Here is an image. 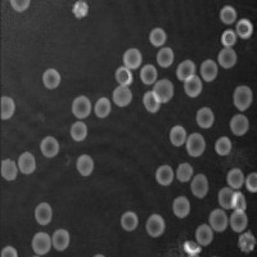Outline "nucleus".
Wrapping results in <instances>:
<instances>
[{"instance_id":"1","label":"nucleus","mask_w":257,"mask_h":257,"mask_svg":"<svg viewBox=\"0 0 257 257\" xmlns=\"http://www.w3.org/2000/svg\"><path fill=\"white\" fill-rule=\"evenodd\" d=\"M234 106L238 108L239 111H246L250 108V106L252 104V100H254V94L250 87L246 86V85H242V86H238L234 91Z\"/></svg>"},{"instance_id":"2","label":"nucleus","mask_w":257,"mask_h":257,"mask_svg":"<svg viewBox=\"0 0 257 257\" xmlns=\"http://www.w3.org/2000/svg\"><path fill=\"white\" fill-rule=\"evenodd\" d=\"M152 91H153L161 104L167 103V102H170L171 98L174 97V85H172L170 80L162 79V80L156 83Z\"/></svg>"},{"instance_id":"3","label":"nucleus","mask_w":257,"mask_h":257,"mask_svg":"<svg viewBox=\"0 0 257 257\" xmlns=\"http://www.w3.org/2000/svg\"><path fill=\"white\" fill-rule=\"evenodd\" d=\"M206 149V142L204 138L198 133L191 134V137L187 139V152L192 157H200L203 154Z\"/></svg>"},{"instance_id":"4","label":"nucleus","mask_w":257,"mask_h":257,"mask_svg":"<svg viewBox=\"0 0 257 257\" xmlns=\"http://www.w3.org/2000/svg\"><path fill=\"white\" fill-rule=\"evenodd\" d=\"M52 239L48 235L47 233H44V231H40V233H37L33 235L32 238V250L33 252L39 256H43V255H47L48 252L52 248Z\"/></svg>"},{"instance_id":"5","label":"nucleus","mask_w":257,"mask_h":257,"mask_svg":"<svg viewBox=\"0 0 257 257\" xmlns=\"http://www.w3.org/2000/svg\"><path fill=\"white\" fill-rule=\"evenodd\" d=\"M91 112V103L90 100L87 99L86 97L84 95H80L77 97L76 99L74 100L72 103V114H75L76 118H80V120H84L86 118Z\"/></svg>"},{"instance_id":"6","label":"nucleus","mask_w":257,"mask_h":257,"mask_svg":"<svg viewBox=\"0 0 257 257\" xmlns=\"http://www.w3.org/2000/svg\"><path fill=\"white\" fill-rule=\"evenodd\" d=\"M145 228H147V231L150 237L157 238L164 234L166 224H165L164 217L160 216V215H157V214H153V215H150L149 219L147 220Z\"/></svg>"},{"instance_id":"7","label":"nucleus","mask_w":257,"mask_h":257,"mask_svg":"<svg viewBox=\"0 0 257 257\" xmlns=\"http://www.w3.org/2000/svg\"><path fill=\"white\" fill-rule=\"evenodd\" d=\"M229 220L224 211L221 210H214L210 214V225L211 229L217 233H223L228 228Z\"/></svg>"},{"instance_id":"8","label":"nucleus","mask_w":257,"mask_h":257,"mask_svg":"<svg viewBox=\"0 0 257 257\" xmlns=\"http://www.w3.org/2000/svg\"><path fill=\"white\" fill-rule=\"evenodd\" d=\"M192 193L197 198H204L208 193V180L203 174H198L193 177L191 184Z\"/></svg>"},{"instance_id":"9","label":"nucleus","mask_w":257,"mask_h":257,"mask_svg":"<svg viewBox=\"0 0 257 257\" xmlns=\"http://www.w3.org/2000/svg\"><path fill=\"white\" fill-rule=\"evenodd\" d=\"M114 102L118 107H126L133 100V93L129 89V86H118L114 90Z\"/></svg>"},{"instance_id":"10","label":"nucleus","mask_w":257,"mask_h":257,"mask_svg":"<svg viewBox=\"0 0 257 257\" xmlns=\"http://www.w3.org/2000/svg\"><path fill=\"white\" fill-rule=\"evenodd\" d=\"M122 60H124V64L126 68H129V70H137V68L141 67L143 58H142V54L139 50L135 49V48H131V49L125 52Z\"/></svg>"},{"instance_id":"11","label":"nucleus","mask_w":257,"mask_h":257,"mask_svg":"<svg viewBox=\"0 0 257 257\" xmlns=\"http://www.w3.org/2000/svg\"><path fill=\"white\" fill-rule=\"evenodd\" d=\"M248 127H250L248 118L246 116H243V114H235V116L231 118L230 129L234 135L242 137V135H244V134L247 133Z\"/></svg>"},{"instance_id":"12","label":"nucleus","mask_w":257,"mask_h":257,"mask_svg":"<svg viewBox=\"0 0 257 257\" xmlns=\"http://www.w3.org/2000/svg\"><path fill=\"white\" fill-rule=\"evenodd\" d=\"M229 223H230V227L231 229H233V231H235V233H242V231H244V229L247 228L248 217L244 211L234 210Z\"/></svg>"},{"instance_id":"13","label":"nucleus","mask_w":257,"mask_h":257,"mask_svg":"<svg viewBox=\"0 0 257 257\" xmlns=\"http://www.w3.org/2000/svg\"><path fill=\"white\" fill-rule=\"evenodd\" d=\"M18 169L22 174H32L36 169V161L30 152H25L18 158Z\"/></svg>"},{"instance_id":"14","label":"nucleus","mask_w":257,"mask_h":257,"mask_svg":"<svg viewBox=\"0 0 257 257\" xmlns=\"http://www.w3.org/2000/svg\"><path fill=\"white\" fill-rule=\"evenodd\" d=\"M41 153L48 158L56 157L59 152V143L57 142V139L53 137H47L45 139H43L40 144Z\"/></svg>"},{"instance_id":"15","label":"nucleus","mask_w":257,"mask_h":257,"mask_svg":"<svg viewBox=\"0 0 257 257\" xmlns=\"http://www.w3.org/2000/svg\"><path fill=\"white\" fill-rule=\"evenodd\" d=\"M217 60H219V64H220L223 68L229 70V68L234 67V64L237 63V53H235L231 48H224V49L219 53Z\"/></svg>"},{"instance_id":"16","label":"nucleus","mask_w":257,"mask_h":257,"mask_svg":"<svg viewBox=\"0 0 257 257\" xmlns=\"http://www.w3.org/2000/svg\"><path fill=\"white\" fill-rule=\"evenodd\" d=\"M196 239H197V243L200 246H203V247L211 244V242L214 239V231H212L210 225H200L197 228V231H196Z\"/></svg>"},{"instance_id":"17","label":"nucleus","mask_w":257,"mask_h":257,"mask_svg":"<svg viewBox=\"0 0 257 257\" xmlns=\"http://www.w3.org/2000/svg\"><path fill=\"white\" fill-rule=\"evenodd\" d=\"M202 81L198 76H192L191 79H188L187 81H184V90L188 97L197 98L202 91Z\"/></svg>"},{"instance_id":"18","label":"nucleus","mask_w":257,"mask_h":257,"mask_svg":"<svg viewBox=\"0 0 257 257\" xmlns=\"http://www.w3.org/2000/svg\"><path fill=\"white\" fill-rule=\"evenodd\" d=\"M52 216H53V212H52V207H50L49 203H40L35 210V219L40 225H48L52 221Z\"/></svg>"},{"instance_id":"19","label":"nucleus","mask_w":257,"mask_h":257,"mask_svg":"<svg viewBox=\"0 0 257 257\" xmlns=\"http://www.w3.org/2000/svg\"><path fill=\"white\" fill-rule=\"evenodd\" d=\"M172 211H174L175 216L184 219L191 212V202L188 200L187 197L175 198L174 203H172Z\"/></svg>"},{"instance_id":"20","label":"nucleus","mask_w":257,"mask_h":257,"mask_svg":"<svg viewBox=\"0 0 257 257\" xmlns=\"http://www.w3.org/2000/svg\"><path fill=\"white\" fill-rule=\"evenodd\" d=\"M215 122L214 112L211 111V108L203 107L200 108L197 112V124L198 126L202 129H210Z\"/></svg>"},{"instance_id":"21","label":"nucleus","mask_w":257,"mask_h":257,"mask_svg":"<svg viewBox=\"0 0 257 257\" xmlns=\"http://www.w3.org/2000/svg\"><path fill=\"white\" fill-rule=\"evenodd\" d=\"M194 75H196V64L192 60H184L177 67L176 76L180 81H187L188 79H191Z\"/></svg>"},{"instance_id":"22","label":"nucleus","mask_w":257,"mask_h":257,"mask_svg":"<svg viewBox=\"0 0 257 257\" xmlns=\"http://www.w3.org/2000/svg\"><path fill=\"white\" fill-rule=\"evenodd\" d=\"M52 242H53V247L56 250L64 251L70 244V234L64 229H58L57 231H54Z\"/></svg>"},{"instance_id":"23","label":"nucleus","mask_w":257,"mask_h":257,"mask_svg":"<svg viewBox=\"0 0 257 257\" xmlns=\"http://www.w3.org/2000/svg\"><path fill=\"white\" fill-rule=\"evenodd\" d=\"M200 76L204 81L211 83L214 81L217 76V64L212 59L204 60L200 66Z\"/></svg>"},{"instance_id":"24","label":"nucleus","mask_w":257,"mask_h":257,"mask_svg":"<svg viewBox=\"0 0 257 257\" xmlns=\"http://www.w3.org/2000/svg\"><path fill=\"white\" fill-rule=\"evenodd\" d=\"M76 167L77 171L80 172V175L83 176H89L91 175L94 170V161L90 156H87V154H83L80 157L77 158L76 162Z\"/></svg>"},{"instance_id":"25","label":"nucleus","mask_w":257,"mask_h":257,"mask_svg":"<svg viewBox=\"0 0 257 257\" xmlns=\"http://www.w3.org/2000/svg\"><path fill=\"white\" fill-rule=\"evenodd\" d=\"M156 180L158 181V184L164 185V187L170 185L172 180H174V171H172V169L170 166H167V165L158 167L157 172H156Z\"/></svg>"},{"instance_id":"26","label":"nucleus","mask_w":257,"mask_h":257,"mask_svg":"<svg viewBox=\"0 0 257 257\" xmlns=\"http://www.w3.org/2000/svg\"><path fill=\"white\" fill-rule=\"evenodd\" d=\"M43 83L45 85L47 89L53 90L56 87H58V85L60 84V75L57 70L54 68H49L44 72L43 75Z\"/></svg>"},{"instance_id":"27","label":"nucleus","mask_w":257,"mask_h":257,"mask_svg":"<svg viewBox=\"0 0 257 257\" xmlns=\"http://www.w3.org/2000/svg\"><path fill=\"white\" fill-rule=\"evenodd\" d=\"M18 170L20 169L16 166V164L12 160L7 158V160H3V162H1V176L7 181L16 180Z\"/></svg>"},{"instance_id":"28","label":"nucleus","mask_w":257,"mask_h":257,"mask_svg":"<svg viewBox=\"0 0 257 257\" xmlns=\"http://www.w3.org/2000/svg\"><path fill=\"white\" fill-rule=\"evenodd\" d=\"M238 246L242 250V252L244 254H250L252 252L256 246V238L252 235V233L250 231H246V233H242L239 239H238Z\"/></svg>"},{"instance_id":"29","label":"nucleus","mask_w":257,"mask_h":257,"mask_svg":"<svg viewBox=\"0 0 257 257\" xmlns=\"http://www.w3.org/2000/svg\"><path fill=\"white\" fill-rule=\"evenodd\" d=\"M187 141V131L183 126H174L170 131V142L174 147H181Z\"/></svg>"},{"instance_id":"30","label":"nucleus","mask_w":257,"mask_h":257,"mask_svg":"<svg viewBox=\"0 0 257 257\" xmlns=\"http://www.w3.org/2000/svg\"><path fill=\"white\" fill-rule=\"evenodd\" d=\"M227 181L231 189H241L244 183V176L242 170H239V169H233V170L229 171Z\"/></svg>"},{"instance_id":"31","label":"nucleus","mask_w":257,"mask_h":257,"mask_svg":"<svg viewBox=\"0 0 257 257\" xmlns=\"http://www.w3.org/2000/svg\"><path fill=\"white\" fill-rule=\"evenodd\" d=\"M121 227L126 231H133L138 227V216L133 211H127L121 216Z\"/></svg>"},{"instance_id":"32","label":"nucleus","mask_w":257,"mask_h":257,"mask_svg":"<svg viewBox=\"0 0 257 257\" xmlns=\"http://www.w3.org/2000/svg\"><path fill=\"white\" fill-rule=\"evenodd\" d=\"M157 62L160 67L167 68L174 63V52L171 48H162L157 54Z\"/></svg>"},{"instance_id":"33","label":"nucleus","mask_w":257,"mask_h":257,"mask_svg":"<svg viewBox=\"0 0 257 257\" xmlns=\"http://www.w3.org/2000/svg\"><path fill=\"white\" fill-rule=\"evenodd\" d=\"M143 104L144 107L147 108V111L150 112V114H156L161 108V103L158 102V99L156 98L153 91H147V93L144 94Z\"/></svg>"},{"instance_id":"34","label":"nucleus","mask_w":257,"mask_h":257,"mask_svg":"<svg viewBox=\"0 0 257 257\" xmlns=\"http://www.w3.org/2000/svg\"><path fill=\"white\" fill-rule=\"evenodd\" d=\"M141 79L145 85H152V84L156 83V80H157V70H156V67L152 66V64L144 66L141 71Z\"/></svg>"},{"instance_id":"35","label":"nucleus","mask_w":257,"mask_h":257,"mask_svg":"<svg viewBox=\"0 0 257 257\" xmlns=\"http://www.w3.org/2000/svg\"><path fill=\"white\" fill-rule=\"evenodd\" d=\"M14 110H16L14 100L7 95L1 97V120H9L13 116Z\"/></svg>"},{"instance_id":"36","label":"nucleus","mask_w":257,"mask_h":257,"mask_svg":"<svg viewBox=\"0 0 257 257\" xmlns=\"http://www.w3.org/2000/svg\"><path fill=\"white\" fill-rule=\"evenodd\" d=\"M87 135V127L83 121H77L71 126V137L76 142H83Z\"/></svg>"},{"instance_id":"37","label":"nucleus","mask_w":257,"mask_h":257,"mask_svg":"<svg viewBox=\"0 0 257 257\" xmlns=\"http://www.w3.org/2000/svg\"><path fill=\"white\" fill-rule=\"evenodd\" d=\"M237 33L238 36L244 39V40H247V39H250V37L252 36V33H254V26H252V24H251L248 20H246V18L241 20L237 24Z\"/></svg>"},{"instance_id":"38","label":"nucleus","mask_w":257,"mask_h":257,"mask_svg":"<svg viewBox=\"0 0 257 257\" xmlns=\"http://www.w3.org/2000/svg\"><path fill=\"white\" fill-rule=\"evenodd\" d=\"M116 80L120 84V86H129L133 84V74L126 67H120L116 71Z\"/></svg>"},{"instance_id":"39","label":"nucleus","mask_w":257,"mask_h":257,"mask_svg":"<svg viewBox=\"0 0 257 257\" xmlns=\"http://www.w3.org/2000/svg\"><path fill=\"white\" fill-rule=\"evenodd\" d=\"M94 111L99 118H106L111 114V102L108 100V98H100L95 104Z\"/></svg>"},{"instance_id":"40","label":"nucleus","mask_w":257,"mask_h":257,"mask_svg":"<svg viewBox=\"0 0 257 257\" xmlns=\"http://www.w3.org/2000/svg\"><path fill=\"white\" fill-rule=\"evenodd\" d=\"M192 175H193V167L191 165L187 164V162L179 165L176 171L177 180L181 181V183H187V181L191 180Z\"/></svg>"},{"instance_id":"41","label":"nucleus","mask_w":257,"mask_h":257,"mask_svg":"<svg viewBox=\"0 0 257 257\" xmlns=\"http://www.w3.org/2000/svg\"><path fill=\"white\" fill-rule=\"evenodd\" d=\"M215 150L220 156H228L231 150V142L228 137H221L215 143Z\"/></svg>"},{"instance_id":"42","label":"nucleus","mask_w":257,"mask_h":257,"mask_svg":"<svg viewBox=\"0 0 257 257\" xmlns=\"http://www.w3.org/2000/svg\"><path fill=\"white\" fill-rule=\"evenodd\" d=\"M231 196H233L231 188H223L219 192V204L224 210H230L231 208Z\"/></svg>"},{"instance_id":"43","label":"nucleus","mask_w":257,"mask_h":257,"mask_svg":"<svg viewBox=\"0 0 257 257\" xmlns=\"http://www.w3.org/2000/svg\"><path fill=\"white\" fill-rule=\"evenodd\" d=\"M149 41L153 47H162L166 43V32L162 29H153L150 31Z\"/></svg>"},{"instance_id":"44","label":"nucleus","mask_w":257,"mask_h":257,"mask_svg":"<svg viewBox=\"0 0 257 257\" xmlns=\"http://www.w3.org/2000/svg\"><path fill=\"white\" fill-rule=\"evenodd\" d=\"M220 20L225 25H231L237 20V12L230 5H225L220 12Z\"/></svg>"},{"instance_id":"45","label":"nucleus","mask_w":257,"mask_h":257,"mask_svg":"<svg viewBox=\"0 0 257 257\" xmlns=\"http://www.w3.org/2000/svg\"><path fill=\"white\" fill-rule=\"evenodd\" d=\"M231 208L238 211H244L247 208V203H246V198L241 192H233L231 196Z\"/></svg>"},{"instance_id":"46","label":"nucleus","mask_w":257,"mask_h":257,"mask_svg":"<svg viewBox=\"0 0 257 257\" xmlns=\"http://www.w3.org/2000/svg\"><path fill=\"white\" fill-rule=\"evenodd\" d=\"M235 43H237V33L234 32L233 30L224 31L223 36H221V44L225 48H231Z\"/></svg>"},{"instance_id":"47","label":"nucleus","mask_w":257,"mask_h":257,"mask_svg":"<svg viewBox=\"0 0 257 257\" xmlns=\"http://www.w3.org/2000/svg\"><path fill=\"white\" fill-rule=\"evenodd\" d=\"M246 187L250 192L252 193H256L257 192V174L256 172H252V174L248 175V177L246 179Z\"/></svg>"},{"instance_id":"48","label":"nucleus","mask_w":257,"mask_h":257,"mask_svg":"<svg viewBox=\"0 0 257 257\" xmlns=\"http://www.w3.org/2000/svg\"><path fill=\"white\" fill-rule=\"evenodd\" d=\"M10 4L16 12H24L27 8L30 7V0H24V1H20V0H10Z\"/></svg>"},{"instance_id":"49","label":"nucleus","mask_w":257,"mask_h":257,"mask_svg":"<svg viewBox=\"0 0 257 257\" xmlns=\"http://www.w3.org/2000/svg\"><path fill=\"white\" fill-rule=\"evenodd\" d=\"M1 256H3V257H7V256L17 257V256H18V254H17V251L14 250L13 247L8 246V247H5L3 251H1Z\"/></svg>"}]
</instances>
